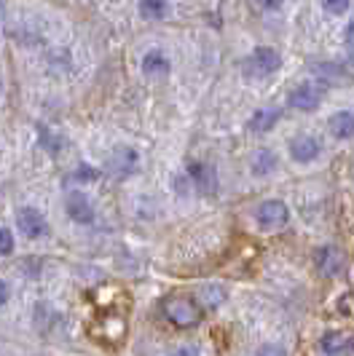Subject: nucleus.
I'll return each mask as SVG.
<instances>
[{
	"label": "nucleus",
	"instance_id": "obj_16",
	"mask_svg": "<svg viewBox=\"0 0 354 356\" xmlns=\"http://www.w3.org/2000/svg\"><path fill=\"white\" fill-rule=\"evenodd\" d=\"M196 300H199V305H201L204 311H215L217 305L226 300V289L220 284H207L196 292Z\"/></svg>",
	"mask_w": 354,
	"mask_h": 356
},
{
	"label": "nucleus",
	"instance_id": "obj_11",
	"mask_svg": "<svg viewBox=\"0 0 354 356\" xmlns=\"http://www.w3.org/2000/svg\"><path fill=\"white\" fill-rule=\"evenodd\" d=\"M328 129L336 140H352L354 137V113L352 110H336L328 121Z\"/></svg>",
	"mask_w": 354,
	"mask_h": 356
},
{
	"label": "nucleus",
	"instance_id": "obj_14",
	"mask_svg": "<svg viewBox=\"0 0 354 356\" xmlns=\"http://www.w3.org/2000/svg\"><path fill=\"white\" fill-rule=\"evenodd\" d=\"M249 169H252V175H255V177H268V175L277 169V153H274V150H268V147L255 150V153H252V163H249Z\"/></svg>",
	"mask_w": 354,
	"mask_h": 356
},
{
	"label": "nucleus",
	"instance_id": "obj_15",
	"mask_svg": "<svg viewBox=\"0 0 354 356\" xmlns=\"http://www.w3.org/2000/svg\"><path fill=\"white\" fill-rule=\"evenodd\" d=\"M341 266H344V260H341V252H338L336 247H322V250L317 252V268L325 276L341 273Z\"/></svg>",
	"mask_w": 354,
	"mask_h": 356
},
{
	"label": "nucleus",
	"instance_id": "obj_26",
	"mask_svg": "<svg viewBox=\"0 0 354 356\" xmlns=\"http://www.w3.org/2000/svg\"><path fill=\"white\" fill-rule=\"evenodd\" d=\"M261 3H263L268 11H274V8H279V6H282L284 0H261Z\"/></svg>",
	"mask_w": 354,
	"mask_h": 356
},
{
	"label": "nucleus",
	"instance_id": "obj_22",
	"mask_svg": "<svg viewBox=\"0 0 354 356\" xmlns=\"http://www.w3.org/2000/svg\"><path fill=\"white\" fill-rule=\"evenodd\" d=\"M169 356H201V351H199V346H191V343H185V346H177V348Z\"/></svg>",
	"mask_w": 354,
	"mask_h": 356
},
{
	"label": "nucleus",
	"instance_id": "obj_19",
	"mask_svg": "<svg viewBox=\"0 0 354 356\" xmlns=\"http://www.w3.org/2000/svg\"><path fill=\"white\" fill-rule=\"evenodd\" d=\"M322 6H325V11L328 14H346L349 11V6H352V0H322Z\"/></svg>",
	"mask_w": 354,
	"mask_h": 356
},
{
	"label": "nucleus",
	"instance_id": "obj_9",
	"mask_svg": "<svg viewBox=\"0 0 354 356\" xmlns=\"http://www.w3.org/2000/svg\"><path fill=\"white\" fill-rule=\"evenodd\" d=\"M137 150L134 147H116L113 150V156H110V172L116 175V177H126V175H132L134 169H137Z\"/></svg>",
	"mask_w": 354,
	"mask_h": 356
},
{
	"label": "nucleus",
	"instance_id": "obj_23",
	"mask_svg": "<svg viewBox=\"0 0 354 356\" xmlns=\"http://www.w3.org/2000/svg\"><path fill=\"white\" fill-rule=\"evenodd\" d=\"M75 179L91 182V179H97V169H91V166H78V169H75Z\"/></svg>",
	"mask_w": 354,
	"mask_h": 356
},
{
	"label": "nucleus",
	"instance_id": "obj_18",
	"mask_svg": "<svg viewBox=\"0 0 354 356\" xmlns=\"http://www.w3.org/2000/svg\"><path fill=\"white\" fill-rule=\"evenodd\" d=\"M169 11L167 0H140V14L145 19H164Z\"/></svg>",
	"mask_w": 354,
	"mask_h": 356
},
{
	"label": "nucleus",
	"instance_id": "obj_8",
	"mask_svg": "<svg viewBox=\"0 0 354 356\" xmlns=\"http://www.w3.org/2000/svg\"><path fill=\"white\" fill-rule=\"evenodd\" d=\"M314 75H317L322 83H328V86H349V83H354L352 72L344 70L341 65H333V62L314 65Z\"/></svg>",
	"mask_w": 354,
	"mask_h": 356
},
{
	"label": "nucleus",
	"instance_id": "obj_1",
	"mask_svg": "<svg viewBox=\"0 0 354 356\" xmlns=\"http://www.w3.org/2000/svg\"><path fill=\"white\" fill-rule=\"evenodd\" d=\"M164 316L172 321L177 330H194L204 319V308L199 305L196 298L172 295V298L164 300Z\"/></svg>",
	"mask_w": 354,
	"mask_h": 356
},
{
	"label": "nucleus",
	"instance_id": "obj_17",
	"mask_svg": "<svg viewBox=\"0 0 354 356\" xmlns=\"http://www.w3.org/2000/svg\"><path fill=\"white\" fill-rule=\"evenodd\" d=\"M142 70L148 72V75H167V72L172 70V65H169V59L164 56V51L153 49V51H148L142 56Z\"/></svg>",
	"mask_w": 354,
	"mask_h": 356
},
{
	"label": "nucleus",
	"instance_id": "obj_12",
	"mask_svg": "<svg viewBox=\"0 0 354 356\" xmlns=\"http://www.w3.org/2000/svg\"><path fill=\"white\" fill-rule=\"evenodd\" d=\"M322 351L328 356L354 354V338L344 335V332H328V335L322 338Z\"/></svg>",
	"mask_w": 354,
	"mask_h": 356
},
{
	"label": "nucleus",
	"instance_id": "obj_10",
	"mask_svg": "<svg viewBox=\"0 0 354 356\" xmlns=\"http://www.w3.org/2000/svg\"><path fill=\"white\" fill-rule=\"evenodd\" d=\"M188 177L194 179V185L201 193H215V169L210 163L191 161V163H188Z\"/></svg>",
	"mask_w": 354,
	"mask_h": 356
},
{
	"label": "nucleus",
	"instance_id": "obj_20",
	"mask_svg": "<svg viewBox=\"0 0 354 356\" xmlns=\"http://www.w3.org/2000/svg\"><path fill=\"white\" fill-rule=\"evenodd\" d=\"M14 252V233L8 228H0V254H11Z\"/></svg>",
	"mask_w": 354,
	"mask_h": 356
},
{
	"label": "nucleus",
	"instance_id": "obj_2",
	"mask_svg": "<svg viewBox=\"0 0 354 356\" xmlns=\"http://www.w3.org/2000/svg\"><path fill=\"white\" fill-rule=\"evenodd\" d=\"M255 220H258V225H261L263 231H277V228H284V225H287L290 209H287V204L279 201V198H268V201H263V204L258 207Z\"/></svg>",
	"mask_w": 354,
	"mask_h": 356
},
{
	"label": "nucleus",
	"instance_id": "obj_3",
	"mask_svg": "<svg viewBox=\"0 0 354 356\" xmlns=\"http://www.w3.org/2000/svg\"><path fill=\"white\" fill-rule=\"evenodd\" d=\"M17 225L19 233L27 236V238H40V236L49 233V222H46V217L38 212L36 207H22L17 212Z\"/></svg>",
	"mask_w": 354,
	"mask_h": 356
},
{
	"label": "nucleus",
	"instance_id": "obj_4",
	"mask_svg": "<svg viewBox=\"0 0 354 356\" xmlns=\"http://www.w3.org/2000/svg\"><path fill=\"white\" fill-rule=\"evenodd\" d=\"M65 212L75 225H91L94 222V207L88 196H84L81 191H70L65 198Z\"/></svg>",
	"mask_w": 354,
	"mask_h": 356
},
{
	"label": "nucleus",
	"instance_id": "obj_21",
	"mask_svg": "<svg viewBox=\"0 0 354 356\" xmlns=\"http://www.w3.org/2000/svg\"><path fill=\"white\" fill-rule=\"evenodd\" d=\"M252 356H287V351H284L282 346H277V343H263Z\"/></svg>",
	"mask_w": 354,
	"mask_h": 356
},
{
	"label": "nucleus",
	"instance_id": "obj_5",
	"mask_svg": "<svg viewBox=\"0 0 354 356\" xmlns=\"http://www.w3.org/2000/svg\"><path fill=\"white\" fill-rule=\"evenodd\" d=\"M319 153H322V143L314 134H298L290 140V159L295 163H311L319 159Z\"/></svg>",
	"mask_w": 354,
	"mask_h": 356
},
{
	"label": "nucleus",
	"instance_id": "obj_13",
	"mask_svg": "<svg viewBox=\"0 0 354 356\" xmlns=\"http://www.w3.org/2000/svg\"><path fill=\"white\" fill-rule=\"evenodd\" d=\"M282 118V110L279 107H263V110H258L252 118H249V129L252 131H258V134H266V131H271L277 121Z\"/></svg>",
	"mask_w": 354,
	"mask_h": 356
},
{
	"label": "nucleus",
	"instance_id": "obj_6",
	"mask_svg": "<svg viewBox=\"0 0 354 356\" xmlns=\"http://www.w3.org/2000/svg\"><path fill=\"white\" fill-rule=\"evenodd\" d=\"M287 102H290V107H295L301 113H311V110H317L322 105V91L314 83H301V86H295V89L290 91Z\"/></svg>",
	"mask_w": 354,
	"mask_h": 356
},
{
	"label": "nucleus",
	"instance_id": "obj_24",
	"mask_svg": "<svg viewBox=\"0 0 354 356\" xmlns=\"http://www.w3.org/2000/svg\"><path fill=\"white\" fill-rule=\"evenodd\" d=\"M344 43H346V49H349L354 56V22H349L346 30H344Z\"/></svg>",
	"mask_w": 354,
	"mask_h": 356
},
{
	"label": "nucleus",
	"instance_id": "obj_7",
	"mask_svg": "<svg viewBox=\"0 0 354 356\" xmlns=\"http://www.w3.org/2000/svg\"><path fill=\"white\" fill-rule=\"evenodd\" d=\"M279 65H282V56L271 46H258L255 51L249 54V67L255 72H261V75H271L274 70H279Z\"/></svg>",
	"mask_w": 354,
	"mask_h": 356
},
{
	"label": "nucleus",
	"instance_id": "obj_25",
	"mask_svg": "<svg viewBox=\"0 0 354 356\" xmlns=\"http://www.w3.org/2000/svg\"><path fill=\"white\" fill-rule=\"evenodd\" d=\"M8 295H11V289H8V284L0 279V305H6L8 303Z\"/></svg>",
	"mask_w": 354,
	"mask_h": 356
}]
</instances>
